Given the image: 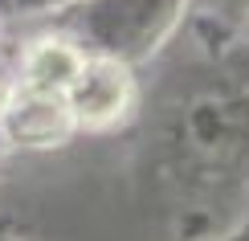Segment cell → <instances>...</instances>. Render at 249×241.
Segmentation results:
<instances>
[{
  "mask_svg": "<svg viewBox=\"0 0 249 241\" xmlns=\"http://www.w3.org/2000/svg\"><path fill=\"white\" fill-rule=\"evenodd\" d=\"M0 131H4V139L20 143V148H53L78 131V123L70 114L66 94L13 86L4 111H0Z\"/></svg>",
  "mask_w": 249,
  "mask_h": 241,
  "instance_id": "cell-3",
  "label": "cell"
},
{
  "mask_svg": "<svg viewBox=\"0 0 249 241\" xmlns=\"http://www.w3.org/2000/svg\"><path fill=\"white\" fill-rule=\"evenodd\" d=\"M66 102H70V114H74V123L82 131L115 127L135 107L131 66H123L115 57H86L82 74L74 78V86L66 94Z\"/></svg>",
  "mask_w": 249,
  "mask_h": 241,
  "instance_id": "cell-2",
  "label": "cell"
},
{
  "mask_svg": "<svg viewBox=\"0 0 249 241\" xmlns=\"http://www.w3.org/2000/svg\"><path fill=\"white\" fill-rule=\"evenodd\" d=\"M86 66V54L74 37L66 33H41L25 45L20 54V78L17 86L29 90H45V94H70L74 78Z\"/></svg>",
  "mask_w": 249,
  "mask_h": 241,
  "instance_id": "cell-4",
  "label": "cell"
},
{
  "mask_svg": "<svg viewBox=\"0 0 249 241\" xmlns=\"http://www.w3.org/2000/svg\"><path fill=\"white\" fill-rule=\"evenodd\" d=\"M233 4H245V8H249V0H233Z\"/></svg>",
  "mask_w": 249,
  "mask_h": 241,
  "instance_id": "cell-6",
  "label": "cell"
},
{
  "mask_svg": "<svg viewBox=\"0 0 249 241\" xmlns=\"http://www.w3.org/2000/svg\"><path fill=\"white\" fill-rule=\"evenodd\" d=\"M188 0H74L57 8L86 57H115L123 66L151 57L180 25Z\"/></svg>",
  "mask_w": 249,
  "mask_h": 241,
  "instance_id": "cell-1",
  "label": "cell"
},
{
  "mask_svg": "<svg viewBox=\"0 0 249 241\" xmlns=\"http://www.w3.org/2000/svg\"><path fill=\"white\" fill-rule=\"evenodd\" d=\"M74 4V0H0V8L8 13H20V17H41V13H57V8Z\"/></svg>",
  "mask_w": 249,
  "mask_h": 241,
  "instance_id": "cell-5",
  "label": "cell"
}]
</instances>
